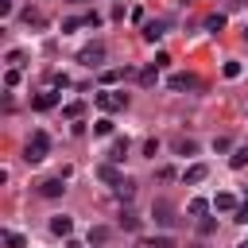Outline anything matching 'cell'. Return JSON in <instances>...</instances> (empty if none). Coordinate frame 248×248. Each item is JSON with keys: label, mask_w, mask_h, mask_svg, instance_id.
Returning <instances> with one entry per match:
<instances>
[{"label": "cell", "mask_w": 248, "mask_h": 248, "mask_svg": "<svg viewBox=\"0 0 248 248\" xmlns=\"http://www.w3.org/2000/svg\"><path fill=\"white\" fill-rule=\"evenodd\" d=\"M205 174H209V167H205V163H190L182 178H186V186H198V182H205Z\"/></svg>", "instance_id": "8992f818"}, {"label": "cell", "mask_w": 248, "mask_h": 248, "mask_svg": "<svg viewBox=\"0 0 248 248\" xmlns=\"http://www.w3.org/2000/svg\"><path fill=\"white\" fill-rule=\"evenodd\" d=\"M236 221H240V225H248V202H240V205H236Z\"/></svg>", "instance_id": "836d02e7"}, {"label": "cell", "mask_w": 248, "mask_h": 248, "mask_svg": "<svg viewBox=\"0 0 248 248\" xmlns=\"http://www.w3.org/2000/svg\"><path fill=\"white\" fill-rule=\"evenodd\" d=\"M167 85H170V89H198V85H202V81H198V78H194V74H174V78H170V81H167Z\"/></svg>", "instance_id": "ba28073f"}, {"label": "cell", "mask_w": 248, "mask_h": 248, "mask_svg": "<svg viewBox=\"0 0 248 248\" xmlns=\"http://www.w3.org/2000/svg\"><path fill=\"white\" fill-rule=\"evenodd\" d=\"M151 217H155V225H163V229H170V225L178 221V217H174V205H170V202H163V198L151 205Z\"/></svg>", "instance_id": "3957f363"}, {"label": "cell", "mask_w": 248, "mask_h": 248, "mask_svg": "<svg viewBox=\"0 0 248 248\" xmlns=\"http://www.w3.org/2000/svg\"><path fill=\"white\" fill-rule=\"evenodd\" d=\"M240 70H244L240 62H225V78H229V81H232V78H240Z\"/></svg>", "instance_id": "83f0119b"}, {"label": "cell", "mask_w": 248, "mask_h": 248, "mask_svg": "<svg viewBox=\"0 0 248 248\" xmlns=\"http://www.w3.org/2000/svg\"><path fill=\"white\" fill-rule=\"evenodd\" d=\"M205 209H209V202H205V198H194V202L186 205V213H190V217H205Z\"/></svg>", "instance_id": "ac0fdd59"}, {"label": "cell", "mask_w": 248, "mask_h": 248, "mask_svg": "<svg viewBox=\"0 0 248 248\" xmlns=\"http://www.w3.org/2000/svg\"><path fill=\"white\" fill-rule=\"evenodd\" d=\"M4 62H8V66H16V70H19V66H23V50H8V58H4Z\"/></svg>", "instance_id": "4316f807"}, {"label": "cell", "mask_w": 248, "mask_h": 248, "mask_svg": "<svg viewBox=\"0 0 248 248\" xmlns=\"http://www.w3.org/2000/svg\"><path fill=\"white\" fill-rule=\"evenodd\" d=\"M120 229H128V232H136V229H140V217H136L132 209H124V213H120Z\"/></svg>", "instance_id": "d6986e66"}, {"label": "cell", "mask_w": 248, "mask_h": 248, "mask_svg": "<svg viewBox=\"0 0 248 248\" xmlns=\"http://www.w3.org/2000/svg\"><path fill=\"white\" fill-rule=\"evenodd\" d=\"M244 163H248V143H244V147H236V151H232V159H229V167H236V170H240V167H244Z\"/></svg>", "instance_id": "ffe728a7"}, {"label": "cell", "mask_w": 248, "mask_h": 248, "mask_svg": "<svg viewBox=\"0 0 248 248\" xmlns=\"http://www.w3.org/2000/svg\"><path fill=\"white\" fill-rule=\"evenodd\" d=\"M50 232H54V236H70V232H74V221H70L66 213H62V217H50Z\"/></svg>", "instance_id": "30bf717a"}, {"label": "cell", "mask_w": 248, "mask_h": 248, "mask_svg": "<svg viewBox=\"0 0 248 248\" xmlns=\"http://www.w3.org/2000/svg\"><path fill=\"white\" fill-rule=\"evenodd\" d=\"M0 16H12V0H0Z\"/></svg>", "instance_id": "d590c367"}, {"label": "cell", "mask_w": 248, "mask_h": 248, "mask_svg": "<svg viewBox=\"0 0 248 248\" xmlns=\"http://www.w3.org/2000/svg\"><path fill=\"white\" fill-rule=\"evenodd\" d=\"M85 27H101V16L97 12H85Z\"/></svg>", "instance_id": "e575fe53"}, {"label": "cell", "mask_w": 248, "mask_h": 248, "mask_svg": "<svg viewBox=\"0 0 248 248\" xmlns=\"http://www.w3.org/2000/svg\"><path fill=\"white\" fill-rule=\"evenodd\" d=\"M4 85H8V89H12V85H19V70H16V66L4 74Z\"/></svg>", "instance_id": "f1b7e54d"}, {"label": "cell", "mask_w": 248, "mask_h": 248, "mask_svg": "<svg viewBox=\"0 0 248 248\" xmlns=\"http://www.w3.org/2000/svg\"><path fill=\"white\" fill-rule=\"evenodd\" d=\"M124 74H132V70H105V74H101V81H105V85H116Z\"/></svg>", "instance_id": "44dd1931"}, {"label": "cell", "mask_w": 248, "mask_h": 248, "mask_svg": "<svg viewBox=\"0 0 248 248\" xmlns=\"http://www.w3.org/2000/svg\"><path fill=\"white\" fill-rule=\"evenodd\" d=\"M198 229H202V236H209L217 225H213V217H202V225H198Z\"/></svg>", "instance_id": "d6a6232c"}, {"label": "cell", "mask_w": 248, "mask_h": 248, "mask_svg": "<svg viewBox=\"0 0 248 248\" xmlns=\"http://www.w3.org/2000/svg\"><path fill=\"white\" fill-rule=\"evenodd\" d=\"M108 236H112V229H105V225H93V229H89V244H97V248L108 244Z\"/></svg>", "instance_id": "4fadbf2b"}, {"label": "cell", "mask_w": 248, "mask_h": 248, "mask_svg": "<svg viewBox=\"0 0 248 248\" xmlns=\"http://www.w3.org/2000/svg\"><path fill=\"white\" fill-rule=\"evenodd\" d=\"M140 248H174V240L170 236H147V240H140Z\"/></svg>", "instance_id": "2e32d148"}, {"label": "cell", "mask_w": 248, "mask_h": 248, "mask_svg": "<svg viewBox=\"0 0 248 248\" xmlns=\"http://www.w3.org/2000/svg\"><path fill=\"white\" fill-rule=\"evenodd\" d=\"M31 105H35L39 112H46V108H54V105H58V93H54V89H46V93H39Z\"/></svg>", "instance_id": "8fae6325"}, {"label": "cell", "mask_w": 248, "mask_h": 248, "mask_svg": "<svg viewBox=\"0 0 248 248\" xmlns=\"http://www.w3.org/2000/svg\"><path fill=\"white\" fill-rule=\"evenodd\" d=\"M112 194H116L120 202H132V198H136V182H132V178H120V182L112 186Z\"/></svg>", "instance_id": "9c48e42d"}, {"label": "cell", "mask_w": 248, "mask_h": 248, "mask_svg": "<svg viewBox=\"0 0 248 248\" xmlns=\"http://www.w3.org/2000/svg\"><path fill=\"white\" fill-rule=\"evenodd\" d=\"M4 244H8V248H27V240H23L19 232H4Z\"/></svg>", "instance_id": "484cf974"}, {"label": "cell", "mask_w": 248, "mask_h": 248, "mask_svg": "<svg viewBox=\"0 0 248 248\" xmlns=\"http://www.w3.org/2000/svg\"><path fill=\"white\" fill-rule=\"evenodd\" d=\"M174 151H178V155H194L198 143H194V140H174Z\"/></svg>", "instance_id": "603a6c76"}, {"label": "cell", "mask_w": 248, "mask_h": 248, "mask_svg": "<svg viewBox=\"0 0 248 248\" xmlns=\"http://www.w3.org/2000/svg\"><path fill=\"white\" fill-rule=\"evenodd\" d=\"M213 209L229 213V209H236V198H232V194H217V198H213Z\"/></svg>", "instance_id": "9a60e30c"}, {"label": "cell", "mask_w": 248, "mask_h": 248, "mask_svg": "<svg viewBox=\"0 0 248 248\" xmlns=\"http://www.w3.org/2000/svg\"><path fill=\"white\" fill-rule=\"evenodd\" d=\"M143 155H151V159H155V155H159V140H147V143H143Z\"/></svg>", "instance_id": "1f68e13d"}, {"label": "cell", "mask_w": 248, "mask_h": 248, "mask_svg": "<svg viewBox=\"0 0 248 248\" xmlns=\"http://www.w3.org/2000/svg\"><path fill=\"white\" fill-rule=\"evenodd\" d=\"M81 23H85V16H70V19L62 23V35H70V31H78Z\"/></svg>", "instance_id": "cb8c5ba5"}, {"label": "cell", "mask_w": 248, "mask_h": 248, "mask_svg": "<svg viewBox=\"0 0 248 248\" xmlns=\"http://www.w3.org/2000/svg\"><path fill=\"white\" fill-rule=\"evenodd\" d=\"M46 151H50V136H46L43 128L31 132V140H27V147H23V159H27V163H43Z\"/></svg>", "instance_id": "6da1fadb"}, {"label": "cell", "mask_w": 248, "mask_h": 248, "mask_svg": "<svg viewBox=\"0 0 248 248\" xmlns=\"http://www.w3.org/2000/svg\"><path fill=\"white\" fill-rule=\"evenodd\" d=\"M240 248H248V240H244V244H240Z\"/></svg>", "instance_id": "74e56055"}, {"label": "cell", "mask_w": 248, "mask_h": 248, "mask_svg": "<svg viewBox=\"0 0 248 248\" xmlns=\"http://www.w3.org/2000/svg\"><path fill=\"white\" fill-rule=\"evenodd\" d=\"M93 101H97L101 112H120V108H128V93H120V89H101V93H93Z\"/></svg>", "instance_id": "7a4b0ae2"}, {"label": "cell", "mask_w": 248, "mask_h": 248, "mask_svg": "<svg viewBox=\"0 0 248 248\" xmlns=\"http://www.w3.org/2000/svg\"><path fill=\"white\" fill-rule=\"evenodd\" d=\"M62 190H66V186H62V174H58V178L39 182V194H43V198H62Z\"/></svg>", "instance_id": "52a82bcc"}, {"label": "cell", "mask_w": 248, "mask_h": 248, "mask_svg": "<svg viewBox=\"0 0 248 248\" xmlns=\"http://www.w3.org/2000/svg\"><path fill=\"white\" fill-rule=\"evenodd\" d=\"M66 116H70V120H78V116H81V101H74V105H66Z\"/></svg>", "instance_id": "4dcf8cb0"}, {"label": "cell", "mask_w": 248, "mask_h": 248, "mask_svg": "<svg viewBox=\"0 0 248 248\" xmlns=\"http://www.w3.org/2000/svg\"><path fill=\"white\" fill-rule=\"evenodd\" d=\"M244 39H248V27H244Z\"/></svg>", "instance_id": "8d00e7d4"}, {"label": "cell", "mask_w": 248, "mask_h": 248, "mask_svg": "<svg viewBox=\"0 0 248 248\" xmlns=\"http://www.w3.org/2000/svg\"><path fill=\"white\" fill-rule=\"evenodd\" d=\"M155 81H159V66L151 62L147 70H140V85H155Z\"/></svg>", "instance_id": "e0dca14e"}, {"label": "cell", "mask_w": 248, "mask_h": 248, "mask_svg": "<svg viewBox=\"0 0 248 248\" xmlns=\"http://www.w3.org/2000/svg\"><path fill=\"white\" fill-rule=\"evenodd\" d=\"M163 35H167V23H163V19H147V23H143V39H147V43H159Z\"/></svg>", "instance_id": "5b68a950"}, {"label": "cell", "mask_w": 248, "mask_h": 248, "mask_svg": "<svg viewBox=\"0 0 248 248\" xmlns=\"http://www.w3.org/2000/svg\"><path fill=\"white\" fill-rule=\"evenodd\" d=\"M78 62H85V66H101V62H105V46H101V43L85 46V50L78 54Z\"/></svg>", "instance_id": "277c9868"}, {"label": "cell", "mask_w": 248, "mask_h": 248, "mask_svg": "<svg viewBox=\"0 0 248 248\" xmlns=\"http://www.w3.org/2000/svg\"><path fill=\"white\" fill-rule=\"evenodd\" d=\"M128 155V140H112V151H108V163H120Z\"/></svg>", "instance_id": "5bb4252c"}, {"label": "cell", "mask_w": 248, "mask_h": 248, "mask_svg": "<svg viewBox=\"0 0 248 248\" xmlns=\"http://www.w3.org/2000/svg\"><path fill=\"white\" fill-rule=\"evenodd\" d=\"M221 27H225V16H221V12H217V16H209V19H205V31H213V35H217V31H221Z\"/></svg>", "instance_id": "d4e9b609"}, {"label": "cell", "mask_w": 248, "mask_h": 248, "mask_svg": "<svg viewBox=\"0 0 248 248\" xmlns=\"http://www.w3.org/2000/svg\"><path fill=\"white\" fill-rule=\"evenodd\" d=\"M97 178H101V182H108V186H116V182H120L116 163H101V167H97Z\"/></svg>", "instance_id": "7c38bea8"}, {"label": "cell", "mask_w": 248, "mask_h": 248, "mask_svg": "<svg viewBox=\"0 0 248 248\" xmlns=\"http://www.w3.org/2000/svg\"><path fill=\"white\" fill-rule=\"evenodd\" d=\"M93 136H112V120H108V116H101V120L93 124Z\"/></svg>", "instance_id": "7402d4cb"}, {"label": "cell", "mask_w": 248, "mask_h": 248, "mask_svg": "<svg viewBox=\"0 0 248 248\" xmlns=\"http://www.w3.org/2000/svg\"><path fill=\"white\" fill-rule=\"evenodd\" d=\"M229 147H232L229 136H217V140H213V151H229Z\"/></svg>", "instance_id": "f546056e"}]
</instances>
